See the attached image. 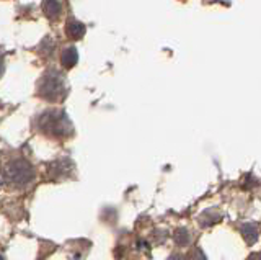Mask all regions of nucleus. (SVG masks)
I'll use <instances>...</instances> for the list:
<instances>
[{
  "label": "nucleus",
  "instance_id": "39448f33",
  "mask_svg": "<svg viewBox=\"0 0 261 260\" xmlns=\"http://www.w3.org/2000/svg\"><path fill=\"white\" fill-rule=\"evenodd\" d=\"M62 10L59 0H43V12L49 20H57L62 15Z\"/></svg>",
  "mask_w": 261,
  "mask_h": 260
},
{
  "label": "nucleus",
  "instance_id": "f257e3e1",
  "mask_svg": "<svg viewBox=\"0 0 261 260\" xmlns=\"http://www.w3.org/2000/svg\"><path fill=\"white\" fill-rule=\"evenodd\" d=\"M36 126L44 136L54 139H64L72 134V123L62 110H47L36 120Z\"/></svg>",
  "mask_w": 261,
  "mask_h": 260
},
{
  "label": "nucleus",
  "instance_id": "9d476101",
  "mask_svg": "<svg viewBox=\"0 0 261 260\" xmlns=\"http://www.w3.org/2000/svg\"><path fill=\"white\" fill-rule=\"evenodd\" d=\"M191 260H206V257L202 255V252L196 249L193 254H191Z\"/></svg>",
  "mask_w": 261,
  "mask_h": 260
},
{
  "label": "nucleus",
  "instance_id": "f03ea898",
  "mask_svg": "<svg viewBox=\"0 0 261 260\" xmlns=\"http://www.w3.org/2000/svg\"><path fill=\"white\" fill-rule=\"evenodd\" d=\"M36 93L46 102L57 103L62 102L67 93V87H65V80L59 70H47L46 74L38 80Z\"/></svg>",
  "mask_w": 261,
  "mask_h": 260
},
{
  "label": "nucleus",
  "instance_id": "f8f14e48",
  "mask_svg": "<svg viewBox=\"0 0 261 260\" xmlns=\"http://www.w3.org/2000/svg\"><path fill=\"white\" fill-rule=\"evenodd\" d=\"M248 260H261V254H255V255H251Z\"/></svg>",
  "mask_w": 261,
  "mask_h": 260
},
{
  "label": "nucleus",
  "instance_id": "6e6552de",
  "mask_svg": "<svg viewBox=\"0 0 261 260\" xmlns=\"http://www.w3.org/2000/svg\"><path fill=\"white\" fill-rule=\"evenodd\" d=\"M242 235L245 238V241H247L248 244H253L256 239H258V231L255 226H250V224H245L242 227Z\"/></svg>",
  "mask_w": 261,
  "mask_h": 260
},
{
  "label": "nucleus",
  "instance_id": "7ed1b4c3",
  "mask_svg": "<svg viewBox=\"0 0 261 260\" xmlns=\"http://www.w3.org/2000/svg\"><path fill=\"white\" fill-rule=\"evenodd\" d=\"M36 172L27 159L16 157L8 160L4 167V178L15 186H24L35 180Z\"/></svg>",
  "mask_w": 261,
  "mask_h": 260
},
{
  "label": "nucleus",
  "instance_id": "1a4fd4ad",
  "mask_svg": "<svg viewBox=\"0 0 261 260\" xmlns=\"http://www.w3.org/2000/svg\"><path fill=\"white\" fill-rule=\"evenodd\" d=\"M175 241L179 244V246H186L188 241H190V235H188V232L185 229H178L175 234Z\"/></svg>",
  "mask_w": 261,
  "mask_h": 260
},
{
  "label": "nucleus",
  "instance_id": "20e7f679",
  "mask_svg": "<svg viewBox=\"0 0 261 260\" xmlns=\"http://www.w3.org/2000/svg\"><path fill=\"white\" fill-rule=\"evenodd\" d=\"M65 35H67V38L72 39V41H77V39H80L85 35V25L80 23L79 20L70 18L67 21V25H65Z\"/></svg>",
  "mask_w": 261,
  "mask_h": 260
},
{
  "label": "nucleus",
  "instance_id": "423d86ee",
  "mask_svg": "<svg viewBox=\"0 0 261 260\" xmlns=\"http://www.w3.org/2000/svg\"><path fill=\"white\" fill-rule=\"evenodd\" d=\"M70 167H72V164L67 159L56 160L47 167V175H51L53 178H61L62 175H65V172H69Z\"/></svg>",
  "mask_w": 261,
  "mask_h": 260
},
{
  "label": "nucleus",
  "instance_id": "9b49d317",
  "mask_svg": "<svg viewBox=\"0 0 261 260\" xmlns=\"http://www.w3.org/2000/svg\"><path fill=\"white\" fill-rule=\"evenodd\" d=\"M2 74H4V58L0 56V77H2Z\"/></svg>",
  "mask_w": 261,
  "mask_h": 260
},
{
  "label": "nucleus",
  "instance_id": "0eeeda50",
  "mask_svg": "<svg viewBox=\"0 0 261 260\" xmlns=\"http://www.w3.org/2000/svg\"><path fill=\"white\" fill-rule=\"evenodd\" d=\"M79 62V53L75 48H65L61 54V66L64 69H72Z\"/></svg>",
  "mask_w": 261,
  "mask_h": 260
}]
</instances>
